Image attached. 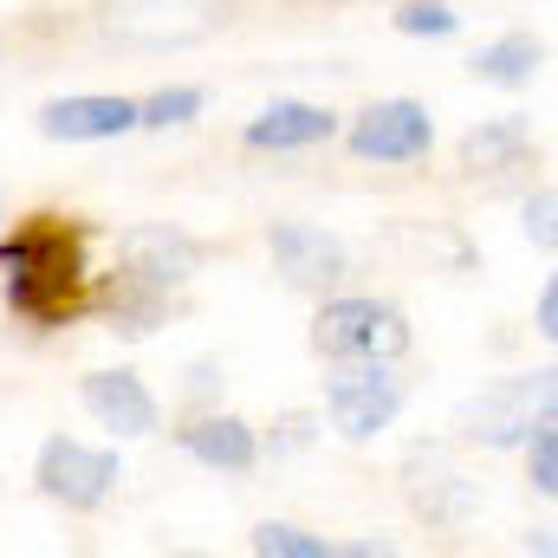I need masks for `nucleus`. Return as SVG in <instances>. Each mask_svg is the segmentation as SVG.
Here are the masks:
<instances>
[{
    "instance_id": "f257e3e1",
    "label": "nucleus",
    "mask_w": 558,
    "mask_h": 558,
    "mask_svg": "<svg viewBox=\"0 0 558 558\" xmlns=\"http://www.w3.org/2000/svg\"><path fill=\"white\" fill-rule=\"evenodd\" d=\"M0 274H7V305L33 325H59L78 305L85 286V228L65 221H33L0 241Z\"/></svg>"
},
{
    "instance_id": "f03ea898",
    "label": "nucleus",
    "mask_w": 558,
    "mask_h": 558,
    "mask_svg": "<svg viewBox=\"0 0 558 558\" xmlns=\"http://www.w3.org/2000/svg\"><path fill=\"white\" fill-rule=\"evenodd\" d=\"M553 403H558V371H520V377H500L481 397H468L454 410V435L474 441V448H520L533 422L553 416Z\"/></svg>"
},
{
    "instance_id": "7ed1b4c3",
    "label": "nucleus",
    "mask_w": 558,
    "mask_h": 558,
    "mask_svg": "<svg viewBox=\"0 0 558 558\" xmlns=\"http://www.w3.org/2000/svg\"><path fill=\"white\" fill-rule=\"evenodd\" d=\"M312 351L318 357H384L397 364L410 351V318L390 305V299H364V292H338L318 305L312 318Z\"/></svg>"
},
{
    "instance_id": "20e7f679",
    "label": "nucleus",
    "mask_w": 558,
    "mask_h": 558,
    "mask_svg": "<svg viewBox=\"0 0 558 558\" xmlns=\"http://www.w3.org/2000/svg\"><path fill=\"white\" fill-rule=\"evenodd\" d=\"M403 403H410V390H403L397 364H384V357H338V371L325 384V416L344 441H377L403 416Z\"/></svg>"
},
{
    "instance_id": "39448f33",
    "label": "nucleus",
    "mask_w": 558,
    "mask_h": 558,
    "mask_svg": "<svg viewBox=\"0 0 558 558\" xmlns=\"http://www.w3.org/2000/svg\"><path fill=\"white\" fill-rule=\"evenodd\" d=\"M33 481H39V494L52 507L98 513L118 494V481H124V454L118 448H92L78 435H46L39 441V461H33Z\"/></svg>"
},
{
    "instance_id": "423d86ee",
    "label": "nucleus",
    "mask_w": 558,
    "mask_h": 558,
    "mask_svg": "<svg viewBox=\"0 0 558 558\" xmlns=\"http://www.w3.org/2000/svg\"><path fill=\"white\" fill-rule=\"evenodd\" d=\"M202 274V247L169 228V221H143V228H124L118 234V286H137V292H182L189 279Z\"/></svg>"
},
{
    "instance_id": "0eeeda50",
    "label": "nucleus",
    "mask_w": 558,
    "mask_h": 558,
    "mask_svg": "<svg viewBox=\"0 0 558 558\" xmlns=\"http://www.w3.org/2000/svg\"><path fill=\"white\" fill-rule=\"evenodd\" d=\"M344 149H351L357 162H390V169H403V162H422V156L435 149V118H428V105H416V98H384V105H371V111L351 118Z\"/></svg>"
},
{
    "instance_id": "6e6552de",
    "label": "nucleus",
    "mask_w": 558,
    "mask_h": 558,
    "mask_svg": "<svg viewBox=\"0 0 558 558\" xmlns=\"http://www.w3.org/2000/svg\"><path fill=\"white\" fill-rule=\"evenodd\" d=\"M221 20H228L221 0H111L105 7V26L131 46H189V39H208Z\"/></svg>"
},
{
    "instance_id": "1a4fd4ad",
    "label": "nucleus",
    "mask_w": 558,
    "mask_h": 558,
    "mask_svg": "<svg viewBox=\"0 0 558 558\" xmlns=\"http://www.w3.org/2000/svg\"><path fill=\"white\" fill-rule=\"evenodd\" d=\"M403 494H410V507H416L428 526H461L481 507V487L454 468V454L441 441H416L403 454Z\"/></svg>"
},
{
    "instance_id": "9d476101",
    "label": "nucleus",
    "mask_w": 558,
    "mask_h": 558,
    "mask_svg": "<svg viewBox=\"0 0 558 558\" xmlns=\"http://www.w3.org/2000/svg\"><path fill=\"white\" fill-rule=\"evenodd\" d=\"M267 247H274V267L286 286L299 292H331L338 279L351 274V247L312 221H274L267 228Z\"/></svg>"
},
{
    "instance_id": "9b49d317",
    "label": "nucleus",
    "mask_w": 558,
    "mask_h": 558,
    "mask_svg": "<svg viewBox=\"0 0 558 558\" xmlns=\"http://www.w3.org/2000/svg\"><path fill=\"white\" fill-rule=\"evenodd\" d=\"M78 403H85V416L98 422V428H111L118 441H137V435H156V397H149V384H143L137 371H92L85 384H78Z\"/></svg>"
},
{
    "instance_id": "f8f14e48",
    "label": "nucleus",
    "mask_w": 558,
    "mask_h": 558,
    "mask_svg": "<svg viewBox=\"0 0 558 558\" xmlns=\"http://www.w3.org/2000/svg\"><path fill=\"white\" fill-rule=\"evenodd\" d=\"M137 131V105L111 98V92H78V98H52L39 105V137L46 143H111Z\"/></svg>"
},
{
    "instance_id": "ddd939ff",
    "label": "nucleus",
    "mask_w": 558,
    "mask_h": 558,
    "mask_svg": "<svg viewBox=\"0 0 558 558\" xmlns=\"http://www.w3.org/2000/svg\"><path fill=\"white\" fill-rule=\"evenodd\" d=\"M182 454L215 468V474H254L260 468V435H254V422L215 410V416H195L182 428Z\"/></svg>"
},
{
    "instance_id": "4468645a",
    "label": "nucleus",
    "mask_w": 558,
    "mask_h": 558,
    "mask_svg": "<svg viewBox=\"0 0 558 558\" xmlns=\"http://www.w3.org/2000/svg\"><path fill=\"white\" fill-rule=\"evenodd\" d=\"M338 137V118L325 105H305V98H274L254 124H247V149H312V143H331Z\"/></svg>"
},
{
    "instance_id": "2eb2a0df",
    "label": "nucleus",
    "mask_w": 558,
    "mask_h": 558,
    "mask_svg": "<svg viewBox=\"0 0 558 558\" xmlns=\"http://www.w3.org/2000/svg\"><path fill=\"white\" fill-rule=\"evenodd\" d=\"M526 156H533V131H526V118H487V124H474V131L461 137V169H474V175L526 169Z\"/></svg>"
},
{
    "instance_id": "dca6fc26",
    "label": "nucleus",
    "mask_w": 558,
    "mask_h": 558,
    "mask_svg": "<svg viewBox=\"0 0 558 558\" xmlns=\"http://www.w3.org/2000/svg\"><path fill=\"white\" fill-rule=\"evenodd\" d=\"M539 65H546V46H539L533 33H500L494 46H481V52H474V78H481V85H500V92L533 85V78H539Z\"/></svg>"
},
{
    "instance_id": "f3484780",
    "label": "nucleus",
    "mask_w": 558,
    "mask_h": 558,
    "mask_svg": "<svg viewBox=\"0 0 558 558\" xmlns=\"http://www.w3.org/2000/svg\"><path fill=\"white\" fill-rule=\"evenodd\" d=\"M202 92L195 85H169V92H156V98H143L137 105V131H182V124H195L202 118Z\"/></svg>"
},
{
    "instance_id": "a211bd4d",
    "label": "nucleus",
    "mask_w": 558,
    "mask_h": 558,
    "mask_svg": "<svg viewBox=\"0 0 558 558\" xmlns=\"http://www.w3.org/2000/svg\"><path fill=\"white\" fill-rule=\"evenodd\" d=\"M247 546L260 558H331V539L325 533H305V526H286V520H260Z\"/></svg>"
},
{
    "instance_id": "6ab92c4d",
    "label": "nucleus",
    "mask_w": 558,
    "mask_h": 558,
    "mask_svg": "<svg viewBox=\"0 0 558 558\" xmlns=\"http://www.w3.org/2000/svg\"><path fill=\"white\" fill-rule=\"evenodd\" d=\"M526 481H533V494L539 500H553L558 494V416H539L526 428Z\"/></svg>"
},
{
    "instance_id": "aec40b11",
    "label": "nucleus",
    "mask_w": 558,
    "mask_h": 558,
    "mask_svg": "<svg viewBox=\"0 0 558 558\" xmlns=\"http://www.w3.org/2000/svg\"><path fill=\"white\" fill-rule=\"evenodd\" d=\"M397 33H410V39H448V33H461V13L448 0H403L397 7Z\"/></svg>"
},
{
    "instance_id": "412c9836",
    "label": "nucleus",
    "mask_w": 558,
    "mask_h": 558,
    "mask_svg": "<svg viewBox=\"0 0 558 558\" xmlns=\"http://www.w3.org/2000/svg\"><path fill=\"white\" fill-rule=\"evenodd\" d=\"M520 215H526V241H533L539 254H553V247H558V202H553V189H533Z\"/></svg>"
},
{
    "instance_id": "4be33fe9",
    "label": "nucleus",
    "mask_w": 558,
    "mask_h": 558,
    "mask_svg": "<svg viewBox=\"0 0 558 558\" xmlns=\"http://www.w3.org/2000/svg\"><path fill=\"white\" fill-rule=\"evenodd\" d=\"M318 441V416H305V410H292V416L274 422V461H286V454H305Z\"/></svg>"
},
{
    "instance_id": "5701e85b",
    "label": "nucleus",
    "mask_w": 558,
    "mask_h": 558,
    "mask_svg": "<svg viewBox=\"0 0 558 558\" xmlns=\"http://www.w3.org/2000/svg\"><path fill=\"white\" fill-rule=\"evenodd\" d=\"M533 331L553 344L558 338V279H546V292H539V312H533Z\"/></svg>"
}]
</instances>
